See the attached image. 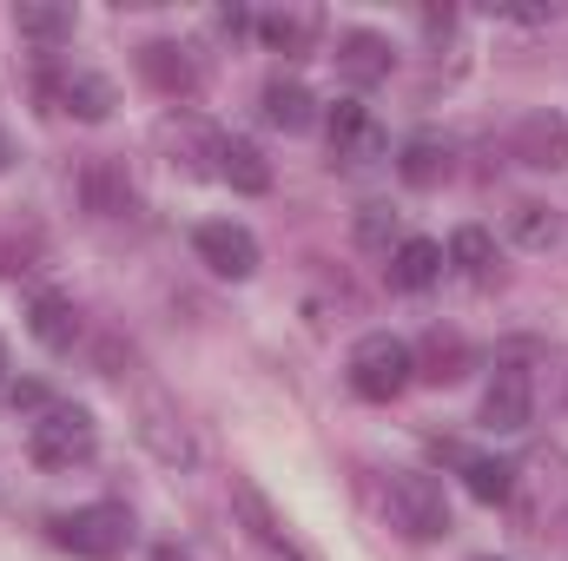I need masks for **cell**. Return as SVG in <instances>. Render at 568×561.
<instances>
[{
  "mask_svg": "<svg viewBox=\"0 0 568 561\" xmlns=\"http://www.w3.org/2000/svg\"><path fill=\"white\" fill-rule=\"evenodd\" d=\"M410 377H417V350H410L404 337L371 330V337L351 344V390H357L364 404H390V397H404Z\"/></svg>",
  "mask_w": 568,
  "mask_h": 561,
  "instance_id": "cell-1",
  "label": "cell"
},
{
  "mask_svg": "<svg viewBox=\"0 0 568 561\" xmlns=\"http://www.w3.org/2000/svg\"><path fill=\"white\" fill-rule=\"evenodd\" d=\"M53 542L80 561H120L133 542V516L120 502H93V509H73V516H53Z\"/></svg>",
  "mask_w": 568,
  "mask_h": 561,
  "instance_id": "cell-2",
  "label": "cell"
},
{
  "mask_svg": "<svg viewBox=\"0 0 568 561\" xmlns=\"http://www.w3.org/2000/svg\"><path fill=\"white\" fill-rule=\"evenodd\" d=\"M93 442H100V429H93L87 410H73V404H47L33 417V429H27V456L40 469H73V462L93 456Z\"/></svg>",
  "mask_w": 568,
  "mask_h": 561,
  "instance_id": "cell-3",
  "label": "cell"
},
{
  "mask_svg": "<svg viewBox=\"0 0 568 561\" xmlns=\"http://www.w3.org/2000/svg\"><path fill=\"white\" fill-rule=\"evenodd\" d=\"M384 509H390V529H404L410 542H443V536H449V502H443V482H436V476H424V469L390 476Z\"/></svg>",
  "mask_w": 568,
  "mask_h": 561,
  "instance_id": "cell-4",
  "label": "cell"
},
{
  "mask_svg": "<svg viewBox=\"0 0 568 561\" xmlns=\"http://www.w3.org/2000/svg\"><path fill=\"white\" fill-rule=\"evenodd\" d=\"M192 252H199V265H212L219 278H252V272H258V238H252L245 225H232V218H205V225L192 232Z\"/></svg>",
  "mask_w": 568,
  "mask_h": 561,
  "instance_id": "cell-5",
  "label": "cell"
},
{
  "mask_svg": "<svg viewBox=\"0 0 568 561\" xmlns=\"http://www.w3.org/2000/svg\"><path fill=\"white\" fill-rule=\"evenodd\" d=\"M384 152H390V140H384V126L371 120L364 100H337V106H331V159H344V165H377Z\"/></svg>",
  "mask_w": 568,
  "mask_h": 561,
  "instance_id": "cell-6",
  "label": "cell"
},
{
  "mask_svg": "<svg viewBox=\"0 0 568 561\" xmlns=\"http://www.w3.org/2000/svg\"><path fill=\"white\" fill-rule=\"evenodd\" d=\"M529 410H536L529 370H523V364H496V384L483 390V422H489L496 436H516V429H529Z\"/></svg>",
  "mask_w": 568,
  "mask_h": 561,
  "instance_id": "cell-7",
  "label": "cell"
},
{
  "mask_svg": "<svg viewBox=\"0 0 568 561\" xmlns=\"http://www.w3.org/2000/svg\"><path fill=\"white\" fill-rule=\"evenodd\" d=\"M140 73L165 93V100H192L199 93V60L179 40H145L140 47Z\"/></svg>",
  "mask_w": 568,
  "mask_h": 561,
  "instance_id": "cell-8",
  "label": "cell"
},
{
  "mask_svg": "<svg viewBox=\"0 0 568 561\" xmlns=\"http://www.w3.org/2000/svg\"><path fill=\"white\" fill-rule=\"evenodd\" d=\"M80 198H87L93 218H120V212H133V178H126V165H120V159H87V172H80Z\"/></svg>",
  "mask_w": 568,
  "mask_h": 561,
  "instance_id": "cell-9",
  "label": "cell"
},
{
  "mask_svg": "<svg viewBox=\"0 0 568 561\" xmlns=\"http://www.w3.org/2000/svg\"><path fill=\"white\" fill-rule=\"evenodd\" d=\"M516 159L536 165V172H562L568 165V126L556 113H529V120L516 126Z\"/></svg>",
  "mask_w": 568,
  "mask_h": 561,
  "instance_id": "cell-10",
  "label": "cell"
},
{
  "mask_svg": "<svg viewBox=\"0 0 568 561\" xmlns=\"http://www.w3.org/2000/svg\"><path fill=\"white\" fill-rule=\"evenodd\" d=\"M13 27H20V40H33L40 53H60V47L73 40V7H67V0H20V7H13Z\"/></svg>",
  "mask_w": 568,
  "mask_h": 561,
  "instance_id": "cell-11",
  "label": "cell"
},
{
  "mask_svg": "<svg viewBox=\"0 0 568 561\" xmlns=\"http://www.w3.org/2000/svg\"><path fill=\"white\" fill-rule=\"evenodd\" d=\"M337 73H344L351 86H377V80L390 73V40H384V33H364V27L344 33V40H337Z\"/></svg>",
  "mask_w": 568,
  "mask_h": 561,
  "instance_id": "cell-12",
  "label": "cell"
},
{
  "mask_svg": "<svg viewBox=\"0 0 568 561\" xmlns=\"http://www.w3.org/2000/svg\"><path fill=\"white\" fill-rule=\"evenodd\" d=\"M140 442L152 449V456H159V462H172V469H185V462L199 456V449H192V436H185V422L172 417L159 397H152V404L140 410Z\"/></svg>",
  "mask_w": 568,
  "mask_h": 561,
  "instance_id": "cell-13",
  "label": "cell"
},
{
  "mask_svg": "<svg viewBox=\"0 0 568 561\" xmlns=\"http://www.w3.org/2000/svg\"><path fill=\"white\" fill-rule=\"evenodd\" d=\"M219 178L232 192H272V159L252 140H219Z\"/></svg>",
  "mask_w": 568,
  "mask_h": 561,
  "instance_id": "cell-14",
  "label": "cell"
},
{
  "mask_svg": "<svg viewBox=\"0 0 568 561\" xmlns=\"http://www.w3.org/2000/svg\"><path fill=\"white\" fill-rule=\"evenodd\" d=\"M53 100L73 120H106L113 113V80L106 73H67V80H53Z\"/></svg>",
  "mask_w": 568,
  "mask_h": 561,
  "instance_id": "cell-15",
  "label": "cell"
},
{
  "mask_svg": "<svg viewBox=\"0 0 568 561\" xmlns=\"http://www.w3.org/2000/svg\"><path fill=\"white\" fill-rule=\"evenodd\" d=\"M436 278H443V245L436 238H404L390 252V284L397 290H429Z\"/></svg>",
  "mask_w": 568,
  "mask_h": 561,
  "instance_id": "cell-16",
  "label": "cell"
},
{
  "mask_svg": "<svg viewBox=\"0 0 568 561\" xmlns=\"http://www.w3.org/2000/svg\"><path fill=\"white\" fill-rule=\"evenodd\" d=\"M27 330H33L47 350H73V337H80V317H73V304H67V297L40 290V297L27 304Z\"/></svg>",
  "mask_w": 568,
  "mask_h": 561,
  "instance_id": "cell-17",
  "label": "cell"
},
{
  "mask_svg": "<svg viewBox=\"0 0 568 561\" xmlns=\"http://www.w3.org/2000/svg\"><path fill=\"white\" fill-rule=\"evenodd\" d=\"M232 509H239V522H245V536L258 549H284V522H278V509L265 502L258 482H232Z\"/></svg>",
  "mask_w": 568,
  "mask_h": 561,
  "instance_id": "cell-18",
  "label": "cell"
},
{
  "mask_svg": "<svg viewBox=\"0 0 568 561\" xmlns=\"http://www.w3.org/2000/svg\"><path fill=\"white\" fill-rule=\"evenodd\" d=\"M265 120H272L278 133H304V126L317 120L311 86H297V80H272V86H265Z\"/></svg>",
  "mask_w": 568,
  "mask_h": 561,
  "instance_id": "cell-19",
  "label": "cell"
},
{
  "mask_svg": "<svg viewBox=\"0 0 568 561\" xmlns=\"http://www.w3.org/2000/svg\"><path fill=\"white\" fill-rule=\"evenodd\" d=\"M509 238H516L523 252H549V245L562 238V218H556L549 205H536V198H523V205L509 212Z\"/></svg>",
  "mask_w": 568,
  "mask_h": 561,
  "instance_id": "cell-20",
  "label": "cell"
},
{
  "mask_svg": "<svg viewBox=\"0 0 568 561\" xmlns=\"http://www.w3.org/2000/svg\"><path fill=\"white\" fill-rule=\"evenodd\" d=\"M463 364H469L463 337H456V330H429L424 357H417V377H429V384H456V377H463Z\"/></svg>",
  "mask_w": 568,
  "mask_h": 561,
  "instance_id": "cell-21",
  "label": "cell"
},
{
  "mask_svg": "<svg viewBox=\"0 0 568 561\" xmlns=\"http://www.w3.org/2000/svg\"><path fill=\"white\" fill-rule=\"evenodd\" d=\"M397 172H404V185L429 192V185H443V178H449V152H443L436 140H410V145H404V159H397Z\"/></svg>",
  "mask_w": 568,
  "mask_h": 561,
  "instance_id": "cell-22",
  "label": "cell"
},
{
  "mask_svg": "<svg viewBox=\"0 0 568 561\" xmlns=\"http://www.w3.org/2000/svg\"><path fill=\"white\" fill-rule=\"evenodd\" d=\"M258 33H265V47H284V53H304L311 47V33H317V13H265L258 20Z\"/></svg>",
  "mask_w": 568,
  "mask_h": 561,
  "instance_id": "cell-23",
  "label": "cell"
},
{
  "mask_svg": "<svg viewBox=\"0 0 568 561\" xmlns=\"http://www.w3.org/2000/svg\"><path fill=\"white\" fill-rule=\"evenodd\" d=\"M463 482H469V496H476V502H509V489H516V469H509V462H489V456H476V462H463Z\"/></svg>",
  "mask_w": 568,
  "mask_h": 561,
  "instance_id": "cell-24",
  "label": "cell"
},
{
  "mask_svg": "<svg viewBox=\"0 0 568 561\" xmlns=\"http://www.w3.org/2000/svg\"><path fill=\"white\" fill-rule=\"evenodd\" d=\"M496 258V245H489V232L483 225H463L456 238H449V265H463V272H483Z\"/></svg>",
  "mask_w": 568,
  "mask_h": 561,
  "instance_id": "cell-25",
  "label": "cell"
},
{
  "mask_svg": "<svg viewBox=\"0 0 568 561\" xmlns=\"http://www.w3.org/2000/svg\"><path fill=\"white\" fill-rule=\"evenodd\" d=\"M390 225H397V212H384V205H364V212H357V238H364V245H384Z\"/></svg>",
  "mask_w": 568,
  "mask_h": 561,
  "instance_id": "cell-26",
  "label": "cell"
},
{
  "mask_svg": "<svg viewBox=\"0 0 568 561\" xmlns=\"http://www.w3.org/2000/svg\"><path fill=\"white\" fill-rule=\"evenodd\" d=\"M152 561H192L185 549H152Z\"/></svg>",
  "mask_w": 568,
  "mask_h": 561,
  "instance_id": "cell-27",
  "label": "cell"
},
{
  "mask_svg": "<svg viewBox=\"0 0 568 561\" xmlns=\"http://www.w3.org/2000/svg\"><path fill=\"white\" fill-rule=\"evenodd\" d=\"M7 159H13V140H7V133H0V172H7Z\"/></svg>",
  "mask_w": 568,
  "mask_h": 561,
  "instance_id": "cell-28",
  "label": "cell"
},
{
  "mask_svg": "<svg viewBox=\"0 0 568 561\" xmlns=\"http://www.w3.org/2000/svg\"><path fill=\"white\" fill-rule=\"evenodd\" d=\"M0 384H7V344H0Z\"/></svg>",
  "mask_w": 568,
  "mask_h": 561,
  "instance_id": "cell-29",
  "label": "cell"
},
{
  "mask_svg": "<svg viewBox=\"0 0 568 561\" xmlns=\"http://www.w3.org/2000/svg\"><path fill=\"white\" fill-rule=\"evenodd\" d=\"M483 561H489V555H483Z\"/></svg>",
  "mask_w": 568,
  "mask_h": 561,
  "instance_id": "cell-30",
  "label": "cell"
}]
</instances>
